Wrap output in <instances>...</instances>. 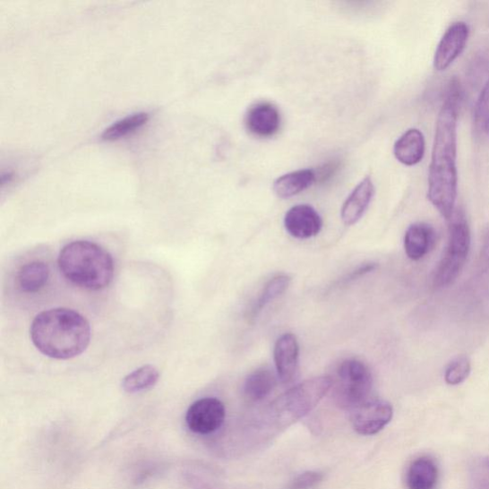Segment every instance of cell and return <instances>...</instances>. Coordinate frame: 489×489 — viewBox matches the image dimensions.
Instances as JSON below:
<instances>
[{
	"label": "cell",
	"mask_w": 489,
	"mask_h": 489,
	"mask_svg": "<svg viewBox=\"0 0 489 489\" xmlns=\"http://www.w3.org/2000/svg\"><path fill=\"white\" fill-rule=\"evenodd\" d=\"M458 114L454 109L442 106L428 174L427 198L447 220L456 209L458 194Z\"/></svg>",
	"instance_id": "6da1fadb"
},
{
	"label": "cell",
	"mask_w": 489,
	"mask_h": 489,
	"mask_svg": "<svg viewBox=\"0 0 489 489\" xmlns=\"http://www.w3.org/2000/svg\"><path fill=\"white\" fill-rule=\"evenodd\" d=\"M30 336L43 355L56 359H69L80 356L89 347L91 328L80 313L56 308L36 316Z\"/></svg>",
	"instance_id": "7a4b0ae2"
},
{
	"label": "cell",
	"mask_w": 489,
	"mask_h": 489,
	"mask_svg": "<svg viewBox=\"0 0 489 489\" xmlns=\"http://www.w3.org/2000/svg\"><path fill=\"white\" fill-rule=\"evenodd\" d=\"M64 277L85 290H103L114 277L111 255L99 244L84 240L71 242L59 255Z\"/></svg>",
	"instance_id": "3957f363"
},
{
	"label": "cell",
	"mask_w": 489,
	"mask_h": 489,
	"mask_svg": "<svg viewBox=\"0 0 489 489\" xmlns=\"http://www.w3.org/2000/svg\"><path fill=\"white\" fill-rule=\"evenodd\" d=\"M332 385L330 377H318L294 386L270 404L264 413L261 428L276 433L290 426L314 409Z\"/></svg>",
	"instance_id": "277c9868"
},
{
	"label": "cell",
	"mask_w": 489,
	"mask_h": 489,
	"mask_svg": "<svg viewBox=\"0 0 489 489\" xmlns=\"http://www.w3.org/2000/svg\"><path fill=\"white\" fill-rule=\"evenodd\" d=\"M449 223L448 247L436 269L433 279L437 287H447L457 279L470 251L471 235L465 211L456 208Z\"/></svg>",
	"instance_id": "5b68a950"
},
{
	"label": "cell",
	"mask_w": 489,
	"mask_h": 489,
	"mask_svg": "<svg viewBox=\"0 0 489 489\" xmlns=\"http://www.w3.org/2000/svg\"><path fill=\"white\" fill-rule=\"evenodd\" d=\"M373 386L369 367L358 359H347L338 371L335 399L339 407L353 410L368 399Z\"/></svg>",
	"instance_id": "8992f818"
},
{
	"label": "cell",
	"mask_w": 489,
	"mask_h": 489,
	"mask_svg": "<svg viewBox=\"0 0 489 489\" xmlns=\"http://www.w3.org/2000/svg\"><path fill=\"white\" fill-rule=\"evenodd\" d=\"M394 410L390 402L367 399L352 410L351 422L356 433L376 435L393 419Z\"/></svg>",
	"instance_id": "52a82bcc"
},
{
	"label": "cell",
	"mask_w": 489,
	"mask_h": 489,
	"mask_svg": "<svg viewBox=\"0 0 489 489\" xmlns=\"http://www.w3.org/2000/svg\"><path fill=\"white\" fill-rule=\"evenodd\" d=\"M226 409L217 398H203L196 400L185 415V423L193 433L209 435L218 431L224 424Z\"/></svg>",
	"instance_id": "ba28073f"
},
{
	"label": "cell",
	"mask_w": 489,
	"mask_h": 489,
	"mask_svg": "<svg viewBox=\"0 0 489 489\" xmlns=\"http://www.w3.org/2000/svg\"><path fill=\"white\" fill-rule=\"evenodd\" d=\"M469 37L466 22L458 21L449 27L441 39L434 56V67L438 71L447 70L463 53Z\"/></svg>",
	"instance_id": "9c48e42d"
},
{
	"label": "cell",
	"mask_w": 489,
	"mask_h": 489,
	"mask_svg": "<svg viewBox=\"0 0 489 489\" xmlns=\"http://www.w3.org/2000/svg\"><path fill=\"white\" fill-rule=\"evenodd\" d=\"M244 122L251 135L267 139L279 132L281 115L275 105L269 102H258L247 110Z\"/></svg>",
	"instance_id": "30bf717a"
},
{
	"label": "cell",
	"mask_w": 489,
	"mask_h": 489,
	"mask_svg": "<svg viewBox=\"0 0 489 489\" xmlns=\"http://www.w3.org/2000/svg\"><path fill=\"white\" fill-rule=\"evenodd\" d=\"M284 226L286 231L293 237L308 239L320 234L322 219L313 207L296 205L286 213Z\"/></svg>",
	"instance_id": "8fae6325"
},
{
	"label": "cell",
	"mask_w": 489,
	"mask_h": 489,
	"mask_svg": "<svg viewBox=\"0 0 489 489\" xmlns=\"http://www.w3.org/2000/svg\"><path fill=\"white\" fill-rule=\"evenodd\" d=\"M275 365L278 377L282 383L287 384L294 381L298 369L299 345L293 334L281 336L275 347Z\"/></svg>",
	"instance_id": "7c38bea8"
},
{
	"label": "cell",
	"mask_w": 489,
	"mask_h": 489,
	"mask_svg": "<svg viewBox=\"0 0 489 489\" xmlns=\"http://www.w3.org/2000/svg\"><path fill=\"white\" fill-rule=\"evenodd\" d=\"M375 195V186L370 177L365 178L352 192L341 210V219L347 226H352L362 219L372 199Z\"/></svg>",
	"instance_id": "4fadbf2b"
},
{
	"label": "cell",
	"mask_w": 489,
	"mask_h": 489,
	"mask_svg": "<svg viewBox=\"0 0 489 489\" xmlns=\"http://www.w3.org/2000/svg\"><path fill=\"white\" fill-rule=\"evenodd\" d=\"M439 482V468L435 459L422 456L410 464L406 476L408 489H435Z\"/></svg>",
	"instance_id": "5bb4252c"
},
{
	"label": "cell",
	"mask_w": 489,
	"mask_h": 489,
	"mask_svg": "<svg viewBox=\"0 0 489 489\" xmlns=\"http://www.w3.org/2000/svg\"><path fill=\"white\" fill-rule=\"evenodd\" d=\"M425 153V140L419 129H409L395 142L394 155L396 159L406 166L418 165L424 159Z\"/></svg>",
	"instance_id": "9a60e30c"
},
{
	"label": "cell",
	"mask_w": 489,
	"mask_h": 489,
	"mask_svg": "<svg viewBox=\"0 0 489 489\" xmlns=\"http://www.w3.org/2000/svg\"><path fill=\"white\" fill-rule=\"evenodd\" d=\"M435 231L433 227L425 223L411 225L405 236V250L413 262L424 258L435 243Z\"/></svg>",
	"instance_id": "2e32d148"
},
{
	"label": "cell",
	"mask_w": 489,
	"mask_h": 489,
	"mask_svg": "<svg viewBox=\"0 0 489 489\" xmlns=\"http://www.w3.org/2000/svg\"><path fill=\"white\" fill-rule=\"evenodd\" d=\"M316 181L313 169H301L278 178L273 183V192L282 199L291 198L305 192Z\"/></svg>",
	"instance_id": "e0dca14e"
},
{
	"label": "cell",
	"mask_w": 489,
	"mask_h": 489,
	"mask_svg": "<svg viewBox=\"0 0 489 489\" xmlns=\"http://www.w3.org/2000/svg\"><path fill=\"white\" fill-rule=\"evenodd\" d=\"M275 373L267 368H261L250 373L244 384V393L253 401L265 399L275 390Z\"/></svg>",
	"instance_id": "ac0fdd59"
},
{
	"label": "cell",
	"mask_w": 489,
	"mask_h": 489,
	"mask_svg": "<svg viewBox=\"0 0 489 489\" xmlns=\"http://www.w3.org/2000/svg\"><path fill=\"white\" fill-rule=\"evenodd\" d=\"M50 277V269L45 262L27 263L18 272L20 289L28 294L37 293L45 287Z\"/></svg>",
	"instance_id": "d6986e66"
},
{
	"label": "cell",
	"mask_w": 489,
	"mask_h": 489,
	"mask_svg": "<svg viewBox=\"0 0 489 489\" xmlns=\"http://www.w3.org/2000/svg\"><path fill=\"white\" fill-rule=\"evenodd\" d=\"M150 121L148 112H138L115 122L106 129L102 134V140L107 142L119 141L135 133Z\"/></svg>",
	"instance_id": "ffe728a7"
},
{
	"label": "cell",
	"mask_w": 489,
	"mask_h": 489,
	"mask_svg": "<svg viewBox=\"0 0 489 489\" xmlns=\"http://www.w3.org/2000/svg\"><path fill=\"white\" fill-rule=\"evenodd\" d=\"M159 378V371L148 365L128 373L122 382V387L124 392L136 394L151 390Z\"/></svg>",
	"instance_id": "44dd1931"
},
{
	"label": "cell",
	"mask_w": 489,
	"mask_h": 489,
	"mask_svg": "<svg viewBox=\"0 0 489 489\" xmlns=\"http://www.w3.org/2000/svg\"><path fill=\"white\" fill-rule=\"evenodd\" d=\"M290 284L291 278L286 275L278 276L270 279L266 285L261 297L256 301L252 314L255 316L261 313L271 301L282 296L287 291V287H289Z\"/></svg>",
	"instance_id": "7402d4cb"
},
{
	"label": "cell",
	"mask_w": 489,
	"mask_h": 489,
	"mask_svg": "<svg viewBox=\"0 0 489 489\" xmlns=\"http://www.w3.org/2000/svg\"><path fill=\"white\" fill-rule=\"evenodd\" d=\"M471 364L467 356H459L445 370L444 380L450 385L463 383L469 376Z\"/></svg>",
	"instance_id": "603a6c76"
},
{
	"label": "cell",
	"mask_w": 489,
	"mask_h": 489,
	"mask_svg": "<svg viewBox=\"0 0 489 489\" xmlns=\"http://www.w3.org/2000/svg\"><path fill=\"white\" fill-rule=\"evenodd\" d=\"M464 99L463 85L457 77H453L445 88L442 106L449 107L459 113L464 103Z\"/></svg>",
	"instance_id": "cb8c5ba5"
},
{
	"label": "cell",
	"mask_w": 489,
	"mask_h": 489,
	"mask_svg": "<svg viewBox=\"0 0 489 489\" xmlns=\"http://www.w3.org/2000/svg\"><path fill=\"white\" fill-rule=\"evenodd\" d=\"M474 122L480 131L485 132L489 124V79L479 96L476 111H474Z\"/></svg>",
	"instance_id": "d4e9b609"
},
{
	"label": "cell",
	"mask_w": 489,
	"mask_h": 489,
	"mask_svg": "<svg viewBox=\"0 0 489 489\" xmlns=\"http://www.w3.org/2000/svg\"><path fill=\"white\" fill-rule=\"evenodd\" d=\"M323 473L319 471H306L295 477L286 489H311L322 482Z\"/></svg>",
	"instance_id": "484cf974"
},
{
	"label": "cell",
	"mask_w": 489,
	"mask_h": 489,
	"mask_svg": "<svg viewBox=\"0 0 489 489\" xmlns=\"http://www.w3.org/2000/svg\"><path fill=\"white\" fill-rule=\"evenodd\" d=\"M339 168V164L330 163L326 164L322 168H320L318 171H315L316 181L322 180L324 181L327 178L334 176L336 170Z\"/></svg>",
	"instance_id": "4316f807"
},
{
	"label": "cell",
	"mask_w": 489,
	"mask_h": 489,
	"mask_svg": "<svg viewBox=\"0 0 489 489\" xmlns=\"http://www.w3.org/2000/svg\"><path fill=\"white\" fill-rule=\"evenodd\" d=\"M189 483L193 486V489H220L217 486H213L211 484L208 483L202 478H200L194 474H189Z\"/></svg>",
	"instance_id": "83f0119b"
},
{
	"label": "cell",
	"mask_w": 489,
	"mask_h": 489,
	"mask_svg": "<svg viewBox=\"0 0 489 489\" xmlns=\"http://www.w3.org/2000/svg\"><path fill=\"white\" fill-rule=\"evenodd\" d=\"M473 489H489V480L481 481L476 487Z\"/></svg>",
	"instance_id": "f1b7e54d"
},
{
	"label": "cell",
	"mask_w": 489,
	"mask_h": 489,
	"mask_svg": "<svg viewBox=\"0 0 489 489\" xmlns=\"http://www.w3.org/2000/svg\"><path fill=\"white\" fill-rule=\"evenodd\" d=\"M485 467L489 470V457L485 459Z\"/></svg>",
	"instance_id": "f546056e"
},
{
	"label": "cell",
	"mask_w": 489,
	"mask_h": 489,
	"mask_svg": "<svg viewBox=\"0 0 489 489\" xmlns=\"http://www.w3.org/2000/svg\"><path fill=\"white\" fill-rule=\"evenodd\" d=\"M485 133H486L487 135L489 136V124H488L487 127L485 128Z\"/></svg>",
	"instance_id": "4dcf8cb0"
}]
</instances>
